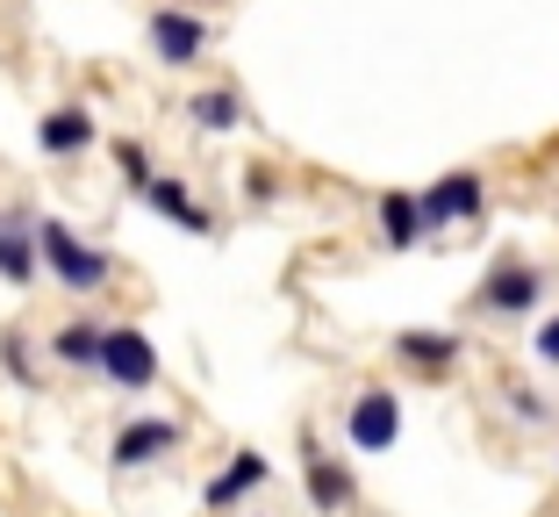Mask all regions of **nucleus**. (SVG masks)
<instances>
[{"label": "nucleus", "instance_id": "nucleus-13", "mask_svg": "<svg viewBox=\"0 0 559 517\" xmlns=\"http://www.w3.org/2000/svg\"><path fill=\"white\" fill-rule=\"evenodd\" d=\"M538 273L531 267H495L488 273V309H531V302H538Z\"/></svg>", "mask_w": 559, "mask_h": 517}, {"label": "nucleus", "instance_id": "nucleus-17", "mask_svg": "<svg viewBox=\"0 0 559 517\" xmlns=\"http://www.w3.org/2000/svg\"><path fill=\"white\" fill-rule=\"evenodd\" d=\"M0 374H8L15 388H36V352H29L22 331H0Z\"/></svg>", "mask_w": 559, "mask_h": 517}, {"label": "nucleus", "instance_id": "nucleus-14", "mask_svg": "<svg viewBox=\"0 0 559 517\" xmlns=\"http://www.w3.org/2000/svg\"><path fill=\"white\" fill-rule=\"evenodd\" d=\"M309 496H316V510H345L352 503V474L330 453H309Z\"/></svg>", "mask_w": 559, "mask_h": 517}, {"label": "nucleus", "instance_id": "nucleus-5", "mask_svg": "<svg viewBox=\"0 0 559 517\" xmlns=\"http://www.w3.org/2000/svg\"><path fill=\"white\" fill-rule=\"evenodd\" d=\"M165 453H180V424L173 418H130L116 432V453H108V460H116L122 474H136V468H151V460H165Z\"/></svg>", "mask_w": 559, "mask_h": 517}, {"label": "nucleus", "instance_id": "nucleus-19", "mask_svg": "<svg viewBox=\"0 0 559 517\" xmlns=\"http://www.w3.org/2000/svg\"><path fill=\"white\" fill-rule=\"evenodd\" d=\"M538 360H545V367H559V317L538 331Z\"/></svg>", "mask_w": 559, "mask_h": 517}, {"label": "nucleus", "instance_id": "nucleus-4", "mask_svg": "<svg viewBox=\"0 0 559 517\" xmlns=\"http://www.w3.org/2000/svg\"><path fill=\"white\" fill-rule=\"evenodd\" d=\"M345 432H352V446H359V453H388V446H395V438H402V402H395V388H366V396L352 402Z\"/></svg>", "mask_w": 559, "mask_h": 517}, {"label": "nucleus", "instance_id": "nucleus-15", "mask_svg": "<svg viewBox=\"0 0 559 517\" xmlns=\"http://www.w3.org/2000/svg\"><path fill=\"white\" fill-rule=\"evenodd\" d=\"M187 116H194V130H237V122H245V101H237L230 86H209V94L187 101Z\"/></svg>", "mask_w": 559, "mask_h": 517}, {"label": "nucleus", "instance_id": "nucleus-8", "mask_svg": "<svg viewBox=\"0 0 559 517\" xmlns=\"http://www.w3.org/2000/svg\"><path fill=\"white\" fill-rule=\"evenodd\" d=\"M36 231H29V216H15V209H8V216H0V281L8 287H36Z\"/></svg>", "mask_w": 559, "mask_h": 517}, {"label": "nucleus", "instance_id": "nucleus-1", "mask_svg": "<svg viewBox=\"0 0 559 517\" xmlns=\"http://www.w3.org/2000/svg\"><path fill=\"white\" fill-rule=\"evenodd\" d=\"M29 231H36V267H44L50 281L66 287V295H100V287H108L116 259H108V251H94L80 231H72V223H58V216H36Z\"/></svg>", "mask_w": 559, "mask_h": 517}, {"label": "nucleus", "instance_id": "nucleus-3", "mask_svg": "<svg viewBox=\"0 0 559 517\" xmlns=\"http://www.w3.org/2000/svg\"><path fill=\"white\" fill-rule=\"evenodd\" d=\"M209 50V22L187 15V8H151V58L158 66H201Z\"/></svg>", "mask_w": 559, "mask_h": 517}, {"label": "nucleus", "instance_id": "nucleus-11", "mask_svg": "<svg viewBox=\"0 0 559 517\" xmlns=\"http://www.w3.org/2000/svg\"><path fill=\"white\" fill-rule=\"evenodd\" d=\"M50 360H58V367H100V324H86V317L58 324V331H50Z\"/></svg>", "mask_w": 559, "mask_h": 517}, {"label": "nucleus", "instance_id": "nucleus-12", "mask_svg": "<svg viewBox=\"0 0 559 517\" xmlns=\"http://www.w3.org/2000/svg\"><path fill=\"white\" fill-rule=\"evenodd\" d=\"M395 352L409 360V367H430V374H438V367H452V360H460V338H452V331H402Z\"/></svg>", "mask_w": 559, "mask_h": 517}, {"label": "nucleus", "instance_id": "nucleus-9", "mask_svg": "<svg viewBox=\"0 0 559 517\" xmlns=\"http://www.w3.org/2000/svg\"><path fill=\"white\" fill-rule=\"evenodd\" d=\"M144 201L158 209V216H173L180 231H194V237H209V231H215V216L201 209L194 195H187V180H173V173H151V180H144Z\"/></svg>", "mask_w": 559, "mask_h": 517}, {"label": "nucleus", "instance_id": "nucleus-10", "mask_svg": "<svg viewBox=\"0 0 559 517\" xmlns=\"http://www.w3.org/2000/svg\"><path fill=\"white\" fill-rule=\"evenodd\" d=\"M265 474H273V468H265V453H237L230 468L209 482V510H230V503H237V496H251Z\"/></svg>", "mask_w": 559, "mask_h": 517}, {"label": "nucleus", "instance_id": "nucleus-16", "mask_svg": "<svg viewBox=\"0 0 559 517\" xmlns=\"http://www.w3.org/2000/svg\"><path fill=\"white\" fill-rule=\"evenodd\" d=\"M380 231H388V245H416L424 237V216H416V195H380Z\"/></svg>", "mask_w": 559, "mask_h": 517}, {"label": "nucleus", "instance_id": "nucleus-18", "mask_svg": "<svg viewBox=\"0 0 559 517\" xmlns=\"http://www.w3.org/2000/svg\"><path fill=\"white\" fill-rule=\"evenodd\" d=\"M116 166H122V180H130L136 195H144V180H151V158H144V144H130V137H122V144H116Z\"/></svg>", "mask_w": 559, "mask_h": 517}, {"label": "nucleus", "instance_id": "nucleus-6", "mask_svg": "<svg viewBox=\"0 0 559 517\" xmlns=\"http://www.w3.org/2000/svg\"><path fill=\"white\" fill-rule=\"evenodd\" d=\"M94 137H100V122L86 116L80 101H66V108H50V116L36 122V144H44L50 158H80V151H94Z\"/></svg>", "mask_w": 559, "mask_h": 517}, {"label": "nucleus", "instance_id": "nucleus-2", "mask_svg": "<svg viewBox=\"0 0 559 517\" xmlns=\"http://www.w3.org/2000/svg\"><path fill=\"white\" fill-rule=\"evenodd\" d=\"M100 374L116 388H130V396H144V388L158 381V345H151L136 324H116V331H100Z\"/></svg>", "mask_w": 559, "mask_h": 517}, {"label": "nucleus", "instance_id": "nucleus-7", "mask_svg": "<svg viewBox=\"0 0 559 517\" xmlns=\"http://www.w3.org/2000/svg\"><path fill=\"white\" fill-rule=\"evenodd\" d=\"M480 173H452L444 187H430V195H416V216H424V231H438V223L452 216H480Z\"/></svg>", "mask_w": 559, "mask_h": 517}]
</instances>
